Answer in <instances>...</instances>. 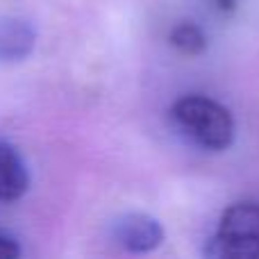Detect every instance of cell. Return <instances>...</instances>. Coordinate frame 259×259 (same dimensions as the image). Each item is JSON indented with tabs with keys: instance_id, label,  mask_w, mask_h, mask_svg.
Instances as JSON below:
<instances>
[{
	"instance_id": "cell-1",
	"label": "cell",
	"mask_w": 259,
	"mask_h": 259,
	"mask_svg": "<svg viewBox=\"0 0 259 259\" xmlns=\"http://www.w3.org/2000/svg\"><path fill=\"white\" fill-rule=\"evenodd\" d=\"M170 118L202 150L223 152L234 143L237 125L225 105L200 94L182 96L170 107Z\"/></svg>"
},
{
	"instance_id": "cell-2",
	"label": "cell",
	"mask_w": 259,
	"mask_h": 259,
	"mask_svg": "<svg viewBox=\"0 0 259 259\" xmlns=\"http://www.w3.org/2000/svg\"><path fill=\"white\" fill-rule=\"evenodd\" d=\"M214 259H259V202H234L221 214L205 248Z\"/></svg>"
},
{
	"instance_id": "cell-3",
	"label": "cell",
	"mask_w": 259,
	"mask_h": 259,
	"mask_svg": "<svg viewBox=\"0 0 259 259\" xmlns=\"http://www.w3.org/2000/svg\"><path fill=\"white\" fill-rule=\"evenodd\" d=\"M114 239L123 250L141 255V252H152L161 246L164 228L155 216L143 214V211H130L114 223Z\"/></svg>"
},
{
	"instance_id": "cell-4",
	"label": "cell",
	"mask_w": 259,
	"mask_h": 259,
	"mask_svg": "<svg viewBox=\"0 0 259 259\" xmlns=\"http://www.w3.org/2000/svg\"><path fill=\"white\" fill-rule=\"evenodd\" d=\"M27 187H30V173L23 157L12 143L0 139V200H18L25 196Z\"/></svg>"
},
{
	"instance_id": "cell-5",
	"label": "cell",
	"mask_w": 259,
	"mask_h": 259,
	"mask_svg": "<svg viewBox=\"0 0 259 259\" xmlns=\"http://www.w3.org/2000/svg\"><path fill=\"white\" fill-rule=\"evenodd\" d=\"M36 32L23 18H0V64L23 62L34 50Z\"/></svg>"
},
{
	"instance_id": "cell-6",
	"label": "cell",
	"mask_w": 259,
	"mask_h": 259,
	"mask_svg": "<svg viewBox=\"0 0 259 259\" xmlns=\"http://www.w3.org/2000/svg\"><path fill=\"white\" fill-rule=\"evenodd\" d=\"M168 39L178 53L189 55V57H196V55H200L202 50L207 48L205 32L191 21H184V23H180V25H175L173 30H170Z\"/></svg>"
},
{
	"instance_id": "cell-7",
	"label": "cell",
	"mask_w": 259,
	"mask_h": 259,
	"mask_svg": "<svg viewBox=\"0 0 259 259\" xmlns=\"http://www.w3.org/2000/svg\"><path fill=\"white\" fill-rule=\"evenodd\" d=\"M21 255V246L14 237L0 230V259H14Z\"/></svg>"
},
{
	"instance_id": "cell-8",
	"label": "cell",
	"mask_w": 259,
	"mask_h": 259,
	"mask_svg": "<svg viewBox=\"0 0 259 259\" xmlns=\"http://www.w3.org/2000/svg\"><path fill=\"white\" fill-rule=\"evenodd\" d=\"M214 3H216V7H219L221 12L230 14V12H234V9H237L239 0H214Z\"/></svg>"
}]
</instances>
